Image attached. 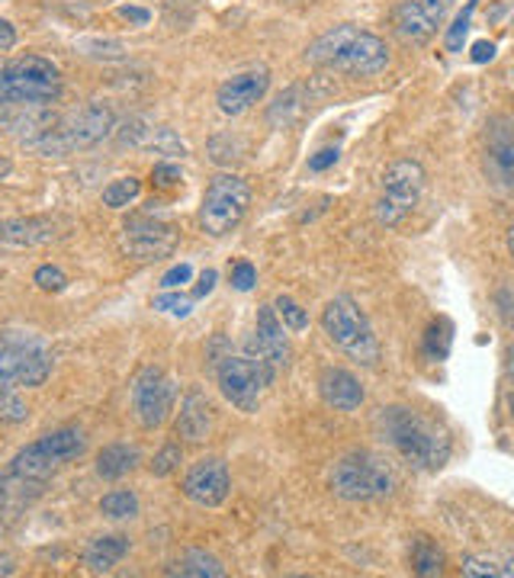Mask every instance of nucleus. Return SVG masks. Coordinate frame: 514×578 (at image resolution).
Instances as JSON below:
<instances>
[{"label": "nucleus", "mask_w": 514, "mask_h": 578, "mask_svg": "<svg viewBox=\"0 0 514 578\" xmlns=\"http://www.w3.org/2000/svg\"><path fill=\"white\" fill-rule=\"evenodd\" d=\"M380 430H383V440L396 450L402 460L415 466V469H425V472L444 469L450 454H453L450 434L435 418H428L415 408H405V405L383 408Z\"/></svg>", "instance_id": "1"}, {"label": "nucleus", "mask_w": 514, "mask_h": 578, "mask_svg": "<svg viewBox=\"0 0 514 578\" xmlns=\"http://www.w3.org/2000/svg\"><path fill=\"white\" fill-rule=\"evenodd\" d=\"M306 62L316 68L328 72H341V75L370 77L386 72L390 65V48L386 42L367 30H360L354 23H341L306 48Z\"/></svg>", "instance_id": "2"}, {"label": "nucleus", "mask_w": 514, "mask_h": 578, "mask_svg": "<svg viewBox=\"0 0 514 578\" xmlns=\"http://www.w3.org/2000/svg\"><path fill=\"white\" fill-rule=\"evenodd\" d=\"M62 97V75L42 55L0 62V100L17 107H52Z\"/></svg>", "instance_id": "3"}, {"label": "nucleus", "mask_w": 514, "mask_h": 578, "mask_svg": "<svg viewBox=\"0 0 514 578\" xmlns=\"http://www.w3.org/2000/svg\"><path fill=\"white\" fill-rule=\"evenodd\" d=\"M321 331L328 335L331 345L341 353H348L360 367L380 363V341L373 335V325L351 296H335L328 306L321 308Z\"/></svg>", "instance_id": "4"}, {"label": "nucleus", "mask_w": 514, "mask_h": 578, "mask_svg": "<svg viewBox=\"0 0 514 578\" xmlns=\"http://www.w3.org/2000/svg\"><path fill=\"white\" fill-rule=\"evenodd\" d=\"M117 126V116L103 103H87L78 113L65 116L52 126L48 135H42L40 142L30 145V152L45 154V157H65V154L84 152L100 145Z\"/></svg>", "instance_id": "5"}, {"label": "nucleus", "mask_w": 514, "mask_h": 578, "mask_svg": "<svg viewBox=\"0 0 514 578\" xmlns=\"http://www.w3.org/2000/svg\"><path fill=\"white\" fill-rule=\"evenodd\" d=\"M87 450V437L78 427H58L52 434H42L40 440L26 444L13 460L10 469H17L20 476L33 479V482H48L58 469H65L72 460H78Z\"/></svg>", "instance_id": "6"}, {"label": "nucleus", "mask_w": 514, "mask_h": 578, "mask_svg": "<svg viewBox=\"0 0 514 578\" xmlns=\"http://www.w3.org/2000/svg\"><path fill=\"white\" fill-rule=\"evenodd\" d=\"M274 373H277V367L267 363L258 353H248V357L226 353L216 363V380H219L222 395L236 405L238 412H244V415H254L258 412L264 389L274 383Z\"/></svg>", "instance_id": "7"}, {"label": "nucleus", "mask_w": 514, "mask_h": 578, "mask_svg": "<svg viewBox=\"0 0 514 578\" xmlns=\"http://www.w3.org/2000/svg\"><path fill=\"white\" fill-rule=\"evenodd\" d=\"M393 489H396L393 472L386 469V462L370 454H351L331 469V492L345 501H380Z\"/></svg>", "instance_id": "8"}, {"label": "nucleus", "mask_w": 514, "mask_h": 578, "mask_svg": "<svg viewBox=\"0 0 514 578\" xmlns=\"http://www.w3.org/2000/svg\"><path fill=\"white\" fill-rule=\"evenodd\" d=\"M251 206V187L238 174H219L209 181L203 206H199V226L206 235L222 238L241 226L244 212Z\"/></svg>", "instance_id": "9"}, {"label": "nucleus", "mask_w": 514, "mask_h": 578, "mask_svg": "<svg viewBox=\"0 0 514 578\" xmlns=\"http://www.w3.org/2000/svg\"><path fill=\"white\" fill-rule=\"evenodd\" d=\"M425 184H428V177H425V167L418 161H412V157L393 161L383 174V196L376 203L380 226H390V229L398 226L418 206Z\"/></svg>", "instance_id": "10"}, {"label": "nucleus", "mask_w": 514, "mask_h": 578, "mask_svg": "<svg viewBox=\"0 0 514 578\" xmlns=\"http://www.w3.org/2000/svg\"><path fill=\"white\" fill-rule=\"evenodd\" d=\"M174 399H177L174 380L161 367H145L132 380V412H135V418L145 430H155L167 422V415L174 408Z\"/></svg>", "instance_id": "11"}, {"label": "nucleus", "mask_w": 514, "mask_h": 578, "mask_svg": "<svg viewBox=\"0 0 514 578\" xmlns=\"http://www.w3.org/2000/svg\"><path fill=\"white\" fill-rule=\"evenodd\" d=\"M482 171L492 187L514 190V119L499 113L482 132Z\"/></svg>", "instance_id": "12"}, {"label": "nucleus", "mask_w": 514, "mask_h": 578, "mask_svg": "<svg viewBox=\"0 0 514 578\" xmlns=\"http://www.w3.org/2000/svg\"><path fill=\"white\" fill-rule=\"evenodd\" d=\"M181 235L174 226L161 222L155 216H132L125 219L122 235H119V248L132 258V261H161L177 248Z\"/></svg>", "instance_id": "13"}, {"label": "nucleus", "mask_w": 514, "mask_h": 578, "mask_svg": "<svg viewBox=\"0 0 514 578\" xmlns=\"http://www.w3.org/2000/svg\"><path fill=\"white\" fill-rule=\"evenodd\" d=\"M450 10V0H402L396 7V33L412 45H425L435 36Z\"/></svg>", "instance_id": "14"}, {"label": "nucleus", "mask_w": 514, "mask_h": 578, "mask_svg": "<svg viewBox=\"0 0 514 578\" xmlns=\"http://www.w3.org/2000/svg\"><path fill=\"white\" fill-rule=\"evenodd\" d=\"M232 492V476L222 460H199L187 479H184V495L199 508H219Z\"/></svg>", "instance_id": "15"}, {"label": "nucleus", "mask_w": 514, "mask_h": 578, "mask_svg": "<svg viewBox=\"0 0 514 578\" xmlns=\"http://www.w3.org/2000/svg\"><path fill=\"white\" fill-rule=\"evenodd\" d=\"M271 87V72L267 68H258V72H244V75L229 77L219 94H216V103L226 116H241L244 110H251Z\"/></svg>", "instance_id": "16"}, {"label": "nucleus", "mask_w": 514, "mask_h": 578, "mask_svg": "<svg viewBox=\"0 0 514 578\" xmlns=\"http://www.w3.org/2000/svg\"><path fill=\"white\" fill-rule=\"evenodd\" d=\"M251 353L264 357L277 370L289 367L293 347H289L286 328H283V321L277 318V308L274 306H261V312H258V328H254V338H251Z\"/></svg>", "instance_id": "17"}, {"label": "nucleus", "mask_w": 514, "mask_h": 578, "mask_svg": "<svg viewBox=\"0 0 514 578\" xmlns=\"http://www.w3.org/2000/svg\"><path fill=\"white\" fill-rule=\"evenodd\" d=\"M65 222L52 216H30V219H3L0 222V248H36L65 235Z\"/></svg>", "instance_id": "18"}, {"label": "nucleus", "mask_w": 514, "mask_h": 578, "mask_svg": "<svg viewBox=\"0 0 514 578\" xmlns=\"http://www.w3.org/2000/svg\"><path fill=\"white\" fill-rule=\"evenodd\" d=\"M318 395L335 412H357L363 405V399H367L360 380L345 367H325L318 373Z\"/></svg>", "instance_id": "19"}, {"label": "nucleus", "mask_w": 514, "mask_h": 578, "mask_svg": "<svg viewBox=\"0 0 514 578\" xmlns=\"http://www.w3.org/2000/svg\"><path fill=\"white\" fill-rule=\"evenodd\" d=\"M212 434V405L203 392H187L181 402V415H177V437L187 444H203Z\"/></svg>", "instance_id": "20"}, {"label": "nucleus", "mask_w": 514, "mask_h": 578, "mask_svg": "<svg viewBox=\"0 0 514 578\" xmlns=\"http://www.w3.org/2000/svg\"><path fill=\"white\" fill-rule=\"evenodd\" d=\"M33 347L36 345L26 341V338H17V341L0 345V392L26 380V367H30L26 357H33Z\"/></svg>", "instance_id": "21"}, {"label": "nucleus", "mask_w": 514, "mask_h": 578, "mask_svg": "<svg viewBox=\"0 0 514 578\" xmlns=\"http://www.w3.org/2000/svg\"><path fill=\"white\" fill-rule=\"evenodd\" d=\"M129 553V537L122 534H103V537L90 539L87 553H84V563L90 572H110L113 566H119V559Z\"/></svg>", "instance_id": "22"}, {"label": "nucleus", "mask_w": 514, "mask_h": 578, "mask_svg": "<svg viewBox=\"0 0 514 578\" xmlns=\"http://www.w3.org/2000/svg\"><path fill=\"white\" fill-rule=\"evenodd\" d=\"M139 466V450L132 444H110L97 454V476L117 482L122 476H129Z\"/></svg>", "instance_id": "23"}, {"label": "nucleus", "mask_w": 514, "mask_h": 578, "mask_svg": "<svg viewBox=\"0 0 514 578\" xmlns=\"http://www.w3.org/2000/svg\"><path fill=\"white\" fill-rule=\"evenodd\" d=\"M463 576L470 578H514V556H489V553H470L463 556Z\"/></svg>", "instance_id": "24"}, {"label": "nucleus", "mask_w": 514, "mask_h": 578, "mask_svg": "<svg viewBox=\"0 0 514 578\" xmlns=\"http://www.w3.org/2000/svg\"><path fill=\"white\" fill-rule=\"evenodd\" d=\"M171 572H174V576H194V578H222L226 576L222 563H219L216 556L203 553V549H190V553H184V556L174 563V569H171Z\"/></svg>", "instance_id": "25"}, {"label": "nucleus", "mask_w": 514, "mask_h": 578, "mask_svg": "<svg viewBox=\"0 0 514 578\" xmlns=\"http://www.w3.org/2000/svg\"><path fill=\"white\" fill-rule=\"evenodd\" d=\"M412 569L418 576H440L444 572V553L431 537L412 539Z\"/></svg>", "instance_id": "26"}, {"label": "nucleus", "mask_w": 514, "mask_h": 578, "mask_svg": "<svg viewBox=\"0 0 514 578\" xmlns=\"http://www.w3.org/2000/svg\"><path fill=\"white\" fill-rule=\"evenodd\" d=\"M100 514L110 517V521H132V517L139 514V499H135V492L117 489V492L103 495V499H100Z\"/></svg>", "instance_id": "27"}, {"label": "nucleus", "mask_w": 514, "mask_h": 578, "mask_svg": "<svg viewBox=\"0 0 514 578\" xmlns=\"http://www.w3.org/2000/svg\"><path fill=\"white\" fill-rule=\"evenodd\" d=\"M450 341H453L450 321H447V318H437V321H431L428 335H425V353H428L431 360H444V357L450 353Z\"/></svg>", "instance_id": "28"}, {"label": "nucleus", "mask_w": 514, "mask_h": 578, "mask_svg": "<svg viewBox=\"0 0 514 578\" xmlns=\"http://www.w3.org/2000/svg\"><path fill=\"white\" fill-rule=\"evenodd\" d=\"M274 308H277V318L283 321L286 331H296V335H299V331L309 328V315H306V308L299 306L293 296H277Z\"/></svg>", "instance_id": "29"}, {"label": "nucleus", "mask_w": 514, "mask_h": 578, "mask_svg": "<svg viewBox=\"0 0 514 578\" xmlns=\"http://www.w3.org/2000/svg\"><path fill=\"white\" fill-rule=\"evenodd\" d=\"M139 193H142V181H135V177H119V181H113V184L103 190V203H107L110 209H122V206H129Z\"/></svg>", "instance_id": "30"}, {"label": "nucleus", "mask_w": 514, "mask_h": 578, "mask_svg": "<svg viewBox=\"0 0 514 578\" xmlns=\"http://www.w3.org/2000/svg\"><path fill=\"white\" fill-rule=\"evenodd\" d=\"M475 3H479V0H467V7H463V10L457 13V20H453V26L447 30V39H444L447 52H463V39H467V33H470Z\"/></svg>", "instance_id": "31"}, {"label": "nucleus", "mask_w": 514, "mask_h": 578, "mask_svg": "<svg viewBox=\"0 0 514 578\" xmlns=\"http://www.w3.org/2000/svg\"><path fill=\"white\" fill-rule=\"evenodd\" d=\"M30 418V405L23 402V395L10 385L0 392V422L7 424H23Z\"/></svg>", "instance_id": "32"}, {"label": "nucleus", "mask_w": 514, "mask_h": 578, "mask_svg": "<svg viewBox=\"0 0 514 578\" xmlns=\"http://www.w3.org/2000/svg\"><path fill=\"white\" fill-rule=\"evenodd\" d=\"M181 460H184V450H181V444H167L158 457H155V462H152V472H155V476H171V472L181 466Z\"/></svg>", "instance_id": "33"}, {"label": "nucleus", "mask_w": 514, "mask_h": 578, "mask_svg": "<svg viewBox=\"0 0 514 578\" xmlns=\"http://www.w3.org/2000/svg\"><path fill=\"white\" fill-rule=\"evenodd\" d=\"M155 308L167 312V315H177V318H187L194 312V299L181 296V293H164L155 299Z\"/></svg>", "instance_id": "34"}, {"label": "nucleus", "mask_w": 514, "mask_h": 578, "mask_svg": "<svg viewBox=\"0 0 514 578\" xmlns=\"http://www.w3.org/2000/svg\"><path fill=\"white\" fill-rule=\"evenodd\" d=\"M33 280H36V286L45 290V293H62V290H65V283H68V280H65V273H62L58 268H52V264H45V268L36 270V276H33Z\"/></svg>", "instance_id": "35"}, {"label": "nucleus", "mask_w": 514, "mask_h": 578, "mask_svg": "<svg viewBox=\"0 0 514 578\" xmlns=\"http://www.w3.org/2000/svg\"><path fill=\"white\" fill-rule=\"evenodd\" d=\"M254 283H258V270H254V264H248V261H238L236 270H232V286H236V290H241V293H248Z\"/></svg>", "instance_id": "36"}, {"label": "nucleus", "mask_w": 514, "mask_h": 578, "mask_svg": "<svg viewBox=\"0 0 514 578\" xmlns=\"http://www.w3.org/2000/svg\"><path fill=\"white\" fill-rule=\"evenodd\" d=\"M190 276H194V268H190V264H177V268H171L161 276V286H164V290H177V286L190 283Z\"/></svg>", "instance_id": "37"}, {"label": "nucleus", "mask_w": 514, "mask_h": 578, "mask_svg": "<svg viewBox=\"0 0 514 578\" xmlns=\"http://www.w3.org/2000/svg\"><path fill=\"white\" fill-rule=\"evenodd\" d=\"M152 181H155L158 187H177V184H181V171H177L174 164H155Z\"/></svg>", "instance_id": "38"}, {"label": "nucleus", "mask_w": 514, "mask_h": 578, "mask_svg": "<svg viewBox=\"0 0 514 578\" xmlns=\"http://www.w3.org/2000/svg\"><path fill=\"white\" fill-rule=\"evenodd\" d=\"M495 306H499V315H502V321L508 325L514 331V290H502L499 296H495Z\"/></svg>", "instance_id": "39"}, {"label": "nucleus", "mask_w": 514, "mask_h": 578, "mask_svg": "<svg viewBox=\"0 0 514 578\" xmlns=\"http://www.w3.org/2000/svg\"><path fill=\"white\" fill-rule=\"evenodd\" d=\"M338 149H321L309 157V171H328L331 164H338Z\"/></svg>", "instance_id": "40"}, {"label": "nucleus", "mask_w": 514, "mask_h": 578, "mask_svg": "<svg viewBox=\"0 0 514 578\" xmlns=\"http://www.w3.org/2000/svg\"><path fill=\"white\" fill-rule=\"evenodd\" d=\"M470 58H473L475 65H485V62H492L495 58V42H485V39H479L473 45V52H470Z\"/></svg>", "instance_id": "41"}, {"label": "nucleus", "mask_w": 514, "mask_h": 578, "mask_svg": "<svg viewBox=\"0 0 514 578\" xmlns=\"http://www.w3.org/2000/svg\"><path fill=\"white\" fill-rule=\"evenodd\" d=\"M119 17H122V20H129V23H135V26H145V23L152 20V13H149L145 7H122V10H119Z\"/></svg>", "instance_id": "42"}, {"label": "nucleus", "mask_w": 514, "mask_h": 578, "mask_svg": "<svg viewBox=\"0 0 514 578\" xmlns=\"http://www.w3.org/2000/svg\"><path fill=\"white\" fill-rule=\"evenodd\" d=\"M155 145H158L161 152H174V154H184V145L174 139V132L171 129H161L158 139H155Z\"/></svg>", "instance_id": "43"}, {"label": "nucleus", "mask_w": 514, "mask_h": 578, "mask_svg": "<svg viewBox=\"0 0 514 578\" xmlns=\"http://www.w3.org/2000/svg\"><path fill=\"white\" fill-rule=\"evenodd\" d=\"M216 280H219V273H216V270H203V273H199V283H197V296H209V293H212V286H216Z\"/></svg>", "instance_id": "44"}, {"label": "nucleus", "mask_w": 514, "mask_h": 578, "mask_svg": "<svg viewBox=\"0 0 514 578\" xmlns=\"http://www.w3.org/2000/svg\"><path fill=\"white\" fill-rule=\"evenodd\" d=\"M13 45H17V30L7 20H0V52H10Z\"/></svg>", "instance_id": "45"}, {"label": "nucleus", "mask_w": 514, "mask_h": 578, "mask_svg": "<svg viewBox=\"0 0 514 578\" xmlns=\"http://www.w3.org/2000/svg\"><path fill=\"white\" fill-rule=\"evenodd\" d=\"M10 572H13V559L0 556V576H10Z\"/></svg>", "instance_id": "46"}, {"label": "nucleus", "mask_w": 514, "mask_h": 578, "mask_svg": "<svg viewBox=\"0 0 514 578\" xmlns=\"http://www.w3.org/2000/svg\"><path fill=\"white\" fill-rule=\"evenodd\" d=\"M3 122H10V103L0 100V126H3Z\"/></svg>", "instance_id": "47"}, {"label": "nucleus", "mask_w": 514, "mask_h": 578, "mask_svg": "<svg viewBox=\"0 0 514 578\" xmlns=\"http://www.w3.org/2000/svg\"><path fill=\"white\" fill-rule=\"evenodd\" d=\"M7 171H10V161H7V157H0V177H3Z\"/></svg>", "instance_id": "48"}, {"label": "nucleus", "mask_w": 514, "mask_h": 578, "mask_svg": "<svg viewBox=\"0 0 514 578\" xmlns=\"http://www.w3.org/2000/svg\"><path fill=\"white\" fill-rule=\"evenodd\" d=\"M508 251H512V261H514V226L508 229Z\"/></svg>", "instance_id": "49"}, {"label": "nucleus", "mask_w": 514, "mask_h": 578, "mask_svg": "<svg viewBox=\"0 0 514 578\" xmlns=\"http://www.w3.org/2000/svg\"><path fill=\"white\" fill-rule=\"evenodd\" d=\"M508 370H512V373H514V345L508 347Z\"/></svg>", "instance_id": "50"}, {"label": "nucleus", "mask_w": 514, "mask_h": 578, "mask_svg": "<svg viewBox=\"0 0 514 578\" xmlns=\"http://www.w3.org/2000/svg\"><path fill=\"white\" fill-rule=\"evenodd\" d=\"M508 408H512V418H514V395H508Z\"/></svg>", "instance_id": "51"}, {"label": "nucleus", "mask_w": 514, "mask_h": 578, "mask_svg": "<svg viewBox=\"0 0 514 578\" xmlns=\"http://www.w3.org/2000/svg\"><path fill=\"white\" fill-rule=\"evenodd\" d=\"M512 77H514V72H512Z\"/></svg>", "instance_id": "52"}]
</instances>
